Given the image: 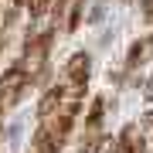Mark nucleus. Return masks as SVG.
Segmentation results:
<instances>
[{
	"mask_svg": "<svg viewBox=\"0 0 153 153\" xmlns=\"http://www.w3.org/2000/svg\"><path fill=\"white\" fill-rule=\"evenodd\" d=\"M88 71H92V58L85 55V51H75L65 68H61V82H75V85H85L88 82Z\"/></svg>",
	"mask_w": 153,
	"mask_h": 153,
	"instance_id": "f257e3e1",
	"label": "nucleus"
},
{
	"mask_svg": "<svg viewBox=\"0 0 153 153\" xmlns=\"http://www.w3.org/2000/svg\"><path fill=\"white\" fill-rule=\"evenodd\" d=\"M143 140H146V136H143L140 126L136 123H126L119 129V136H116V143H112V150H119V153H143V150H146Z\"/></svg>",
	"mask_w": 153,
	"mask_h": 153,
	"instance_id": "f03ea898",
	"label": "nucleus"
},
{
	"mask_svg": "<svg viewBox=\"0 0 153 153\" xmlns=\"http://www.w3.org/2000/svg\"><path fill=\"white\" fill-rule=\"evenodd\" d=\"M58 150H61V143L41 126V129L34 133V140H31V153H58Z\"/></svg>",
	"mask_w": 153,
	"mask_h": 153,
	"instance_id": "7ed1b4c3",
	"label": "nucleus"
},
{
	"mask_svg": "<svg viewBox=\"0 0 153 153\" xmlns=\"http://www.w3.org/2000/svg\"><path fill=\"white\" fill-rule=\"evenodd\" d=\"M102 112H105V99L99 95V99H92V109H88V119H85V126H88V136L102 126Z\"/></svg>",
	"mask_w": 153,
	"mask_h": 153,
	"instance_id": "20e7f679",
	"label": "nucleus"
},
{
	"mask_svg": "<svg viewBox=\"0 0 153 153\" xmlns=\"http://www.w3.org/2000/svg\"><path fill=\"white\" fill-rule=\"evenodd\" d=\"M146 51H150V41H136V44L129 48V55H126V68H136V65H143Z\"/></svg>",
	"mask_w": 153,
	"mask_h": 153,
	"instance_id": "39448f33",
	"label": "nucleus"
},
{
	"mask_svg": "<svg viewBox=\"0 0 153 153\" xmlns=\"http://www.w3.org/2000/svg\"><path fill=\"white\" fill-rule=\"evenodd\" d=\"M82 14H85V0H75V4H71V14H68V31H78Z\"/></svg>",
	"mask_w": 153,
	"mask_h": 153,
	"instance_id": "423d86ee",
	"label": "nucleus"
},
{
	"mask_svg": "<svg viewBox=\"0 0 153 153\" xmlns=\"http://www.w3.org/2000/svg\"><path fill=\"white\" fill-rule=\"evenodd\" d=\"M136 126H140V129H143V133H146V129H153V109H150V112H143Z\"/></svg>",
	"mask_w": 153,
	"mask_h": 153,
	"instance_id": "0eeeda50",
	"label": "nucleus"
},
{
	"mask_svg": "<svg viewBox=\"0 0 153 153\" xmlns=\"http://www.w3.org/2000/svg\"><path fill=\"white\" fill-rule=\"evenodd\" d=\"M143 7V21H153V0H140Z\"/></svg>",
	"mask_w": 153,
	"mask_h": 153,
	"instance_id": "6e6552de",
	"label": "nucleus"
},
{
	"mask_svg": "<svg viewBox=\"0 0 153 153\" xmlns=\"http://www.w3.org/2000/svg\"><path fill=\"white\" fill-rule=\"evenodd\" d=\"M102 14H105V4H95V10L88 14V21H99V17H102Z\"/></svg>",
	"mask_w": 153,
	"mask_h": 153,
	"instance_id": "1a4fd4ad",
	"label": "nucleus"
}]
</instances>
